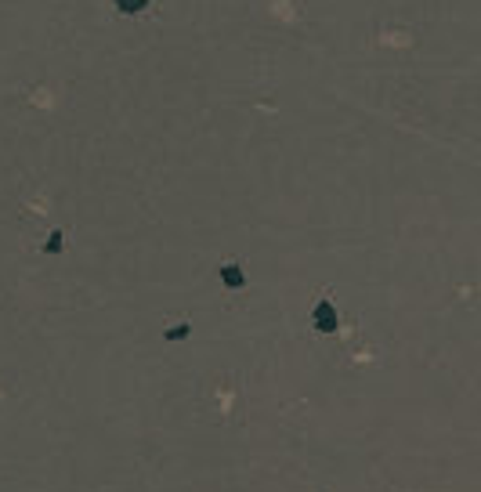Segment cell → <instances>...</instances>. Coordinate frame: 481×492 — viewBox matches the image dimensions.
<instances>
[{
	"label": "cell",
	"instance_id": "7a4b0ae2",
	"mask_svg": "<svg viewBox=\"0 0 481 492\" xmlns=\"http://www.w3.org/2000/svg\"><path fill=\"white\" fill-rule=\"evenodd\" d=\"M218 279H221L228 290H243V286H246V271H243L239 261H225V264L218 268Z\"/></svg>",
	"mask_w": 481,
	"mask_h": 492
},
{
	"label": "cell",
	"instance_id": "277c9868",
	"mask_svg": "<svg viewBox=\"0 0 481 492\" xmlns=\"http://www.w3.org/2000/svg\"><path fill=\"white\" fill-rule=\"evenodd\" d=\"M148 4H152V0H113V8H116L120 15H141Z\"/></svg>",
	"mask_w": 481,
	"mask_h": 492
},
{
	"label": "cell",
	"instance_id": "6da1fadb",
	"mask_svg": "<svg viewBox=\"0 0 481 492\" xmlns=\"http://www.w3.org/2000/svg\"><path fill=\"white\" fill-rule=\"evenodd\" d=\"M311 326H315V333H337L340 330V315H337V304L330 297H318L315 308H311Z\"/></svg>",
	"mask_w": 481,
	"mask_h": 492
},
{
	"label": "cell",
	"instance_id": "5b68a950",
	"mask_svg": "<svg viewBox=\"0 0 481 492\" xmlns=\"http://www.w3.org/2000/svg\"><path fill=\"white\" fill-rule=\"evenodd\" d=\"M188 333H192V326H188V322H178V326H167V330H163L167 341H188Z\"/></svg>",
	"mask_w": 481,
	"mask_h": 492
},
{
	"label": "cell",
	"instance_id": "3957f363",
	"mask_svg": "<svg viewBox=\"0 0 481 492\" xmlns=\"http://www.w3.org/2000/svg\"><path fill=\"white\" fill-rule=\"evenodd\" d=\"M62 246H66V232H62V229H55V232H47V239H44L40 253H44V257H55V253H62Z\"/></svg>",
	"mask_w": 481,
	"mask_h": 492
}]
</instances>
